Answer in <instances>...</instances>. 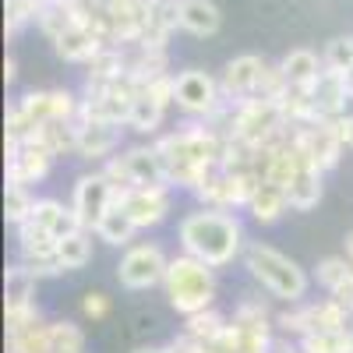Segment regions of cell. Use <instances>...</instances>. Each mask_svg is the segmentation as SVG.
<instances>
[{
	"mask_svg": "<svg viewBox=\"0 0 353 353\" xmlns=\"http://www.w3.org/2000/svg\"><path fill=\"white\" fill-rule=\"evenodd\" d=\"M36 141H43L53 156H68V152L78 149V124L74 121H46L39 128Z\"/></svg>",
	"mask_w": 353,
	"mask_h": 353,
	"instance_id": "83f0119b",
	"label": "cell"
},
{
	"mask_svg": "<svg viewBox=\"0 0 353 353\" xmlns=\"http://www.w3.org/2000/svg\"><path fill=\"white\" fill-rule=\"evenodd\" d=\"M121 145V124L106 121H81L78 124V156L81 159H106Z\"/></svg>",
	"mask_w": 353,
	"mask_h": 353,
	"instance_id": "2e32d148",
	"label": "cell"
},
{
	"mask_svg": "<svg viewBox=\"0 0 353 353\" xmlns=\"http://www.w3.org/2000/svg\"><path fill=\"white\" fill-rule=\"evenodd\" d=\"M85 68H88V74H85V96H92V92H103L106 85L121 81L128 74V53H124V46H106L96 61H88Z\"/></svg>",
	"mask_w": 353,
	"mask_h": 353,
	"instance_id": "ac0fdd59",
	"label": "cell"
},
{
	"mask_svg": "<svg viewBox=\"0 0 353 353\" xmlns=\"http://www.w3.org/2000/svg\"><path fill=\"white\" fill-rule=\"evenodd\" d=\"M325 68H332V71H339V74H346L350 68H353V36H339V39H332L329 46H325Z\"/></svg>",
	"mask_w": 353,
	"mask_h": 353,
	"instance_id": "e575fe53",
	"label": "cell"
},
{
	"mask_svg": "<svg viewBox=\"0 0 353 353\" xmlns=\"http://www.w3.org/2000/svg\"><path fill=\"white\" fill-rule=\"evenodd\" d=\"M350 318L353 314L329 297L321 304H311V332H339V329L350 325Z\"/></svg>",
	"mask_w": 353,
	"mask_h": 353,
	"instance_id": "1f68e13d",
	"label": "cell"
},
{
	"mask_svg": "<svg viewBox=\"0 0 353 353\" xmlns=\"http://www.w3.org/2000/svg\"><path fill=\"white\" fill-rule=\"evenodd\" d=\"M336 134H339V141H343V149H353V113H343V117H336Z\"/></svg>",
	"mask_w": 353,
	"mask_h": 353,
	"instance_id": "7bdbcfd3",
	"label": "cell"
},
{
	"mask_svg": "<svg viewBox=\"0 0 353 353\" xmlns=\"http://www.w3.org/2000/svg\"><path fill=\"white\" fill-rule=\"evenodd\" d=\"M279 68H283V74H286L290 85L311 88L321 78V71H325V61H318V53H311V50H290L283 61H279Z\"/></svg>",
	"mask_w": 353,
	"mask_h": 353,
	"instance_id": "603a6c76",
	"label": "cell"
},
{
	"mask_svg": "<svg viewBox=\"0 0 353 353\" xmlns=\"http://www.w3.org/2000/svg\"><path fill=\"white\" fill-rule=\"evenodd\" d=\"M233 321H241V325H269V307L261 301H244L233 314Z\"/></svg>",
	"mask_w": 353,
	"mask_h": 353,
	"instance_id": "ab89813d",
	"label": "cell"
},
{
	"mask_svg": "<svg viewBox=\"0 0 353 353\" xmlns=\"http://www.w3.org/2000/svg\"><path fill=\"white\" fill-rule=\"evenodd\" d=\"M106 46H110V43L99 39L92 28H85V25H74V28H68L64 36L53 39L57 57H61V61H68V64H88V61H96Z\"/></svg>",
	"mask_w": 353,
	"mask_h": 353,
	"instance_id": "9a60e30c",
	"label": "cell"
},
{
	"mask_svg": "<svg viewBox=\"0 0 353 353\" xmlns=\"http://www.w3.org/2000/svg\"><path fill=\"white\" fill-rule=\"evenodd\" d=\"M166 297H170V307L176 314H194V311H205L212 307L216 301V272L209 261H201L194 254H176L170 258V269H166Z\"/></svg>",
	"mask_w": 353,
	"mask_h": 353,
	"instance_id": "3957f363",
	"label": "cell"
},
{
	"mask_svg": "<svg viewBox=\"0 0 353 353\" xmlns=\"http://www.w3.org/2000/svg\"><path fill=\"white\" fill-rule=\"evenodd\" d=\"M350 332H353V318H350Z\"/></svg>",
	"mask_w": 353,
	"mask_h": 353,
	"instance_id": "c3c4849f",
	"label": "cell"
},
{
	"mask_svg": "<svg viewBox=\"0 0 353 353\" xmlns=\"http://www.w3.org/2000/svg\"><path fill=\"white\" fill-rule=\"evenodd\" d=\"M81 311H85V318L103 321L110 314V297H106V293H99V290H88L85 297H81Z\"/></svg>",
	"mask_w": 353,
	"mask_h": 353,
	"instance_id": "60d3db41",
	"label": "cell"
},
{
	"mask_svg": "<svg viewBox=\"0 0 353 353\" xmlns=\"http://www.w3.org/2000/svg\"><path fill=\"white\" fill-rule=\"evenodd\" d=\"M301 152V149H297ZM321 173L325 170H318L304 152H301V170H297V176L290 181V188H286V198H290V209L293 212H311V209H318V201H321Z\"/></svg>",
	"mask_w": 353,
	"mask_h": 353,
	"instance_id": "e0dca14e",
	"label": "cell"
},
{
	"mask_svg": "<svg viewBox=\"0 0 353 353\" xmlns=\"http://www.w3.org/2000/svg\"><path fill=\"white\" fill-rule=\"evenodd\" d=\"M223 329H226V318H223L216 307H205V311L184 314V332L194 336L198 343H212Z\"/></svg>",
	"mask_w": 353,
	"mask_h": 353,
	"instance_id": "4dcf8cb0",
	"label": "cell"
},
{
	"mask_svg": "<svg viewBox=\"0 0 353 353\" xmlns=\"http://www.w3.org/2000/svg\"><path fill=\"white\" fill-rule=\"evenodd\" d=\"M258 188H261L258 170H216L194 194L212 209H248Z\"/></svg>",
	"mask_w": 353,
	"mask_h": 353,
	"instance_id": "8992f818",
	"label": "cell"
},
{
	"mask_svg": "<svg viewBox=\"0 0 353 353\" xmlns=\"http://www.w3.org/2000/svg\"><path fill=\"white\" fill-rule=\"evenodd\" d=\"M18 78V64H14V57H8V61H4V81L11 85Z\"/></svg>",
	"mask_w": 353,
	"mask_h": 353,
	"instance_id": "ee69618b",
	"label": "cell"
},
{
	"mask_svg": "<svg viewBox=\"0 0 353 353\" xmlns=\"http://www.w3.org/2000/svg\"><path fill=\"white\" fill-rule=\"evenodd\" d=\"M50 346H53V353H85V332L78 325H71V321H53Z\"/></svg>",
	"mask_w": 353,
	"mask_h": 353,
	"instance_id": "836d02e7",
	"label": "cell"
},
{
	"mask_svg": "<svg viewBox=\"0 0 353 353\" xmlns=\"http://www.w3.org/2000/svg\"><path fill=\"white\" fill-rule=\"evenodd\" d=\"M64 209H68V205H61L57 198H36V209H32V223L53 233V226H57V219H61V212H64Z\"/></svg>",
	"mask_w": 353,
	"mask_h": 353,
	"instance_id": "f35d334b",
	"label": "cell"
},
{
	"mask_svg": "<svg viewBox=\"0 0 353 353\" xmlns=\"http://www.w3.org/2000/svg\"><path fill=\"white\" fill-rule=\"evenodd\" d=\"M18 106L25 110L28 121H36V124L53 121V103H50V92H25V96L18 99Z\"/></svg>",
	"mask_w": 353,
	"mask_h": 353,
	"instance_id": "8d00e7d4",
	"label": "cell"
},
{
	"mask_svg": "<svg viewBox=\"0 0 353 353\" xmlns=\"http://www.w3.org/2000/svg\"><path fill=\"white\" fill-rule=\"evenodd\" d=\"M314 92V103H318V113L325 117V121H336V117H343L346 110V99H350V88H346V78L332 68L321 71V78L311 85Z\"/></svg>",
	"mask_w": 353,
	"mask_h": 353,
	"instance_id": "ffe728a7",
	"label": "cell"
},
{
	"mask_svg": "<svg viewBox=\"0 0 353 353\" xmlns=\"http://www.w3.org/2000/svg\"><path fill=\"white\" fill-rule=\"evenodd\" d=\"M134 233H138V226H134V219L121 209V205H110L106 216L96 223V237H99L103 244H113V248L131 244V241H134Z\"/></svg>",
	"mask_w": 353,
	"mask_h": 353,
	"instance_id": "d4e9b609",
	"label": "cell"
},
{
	"mask_svg": "<svg viewBox=\"0 0 353 353\" xmlns=\"http://www.w3.org/2000/svg\"><path fill=\"white\" fill-rule=\"evenodd\" d=\"M293 145L318 166V170H332L339 166L343 156V141L336 134L332 121H314V124H293Z\"/></svg>",
	"mask_w": 353,
	"mask_h": 353,
	"instance_id": "30bf717a",
	"label": "cell"
},
{
	"mask_svg": "<svg viewBox=\"0 0 353 353\" xmlns=\"http://www.w3.org/2000/svg\"><path fill=\"white\" fill-rule=\"evenodd\" d=\"M53 159H57V156L46 149L43 141H28V145H21L18 159H11V163H8V184L28 188V184L46 181V173H50Z\"/></svg>",
	"mask_w": 353,
	"mask_h": 353,
	"instance_id": "5bb4252c",
	"label": "cell"
},
{
	"mask_svg": "<svg viewBox=\"0 0 353 353\" xmlns=\"http://www.w3.org/2000/svg\"><path fill=\"white\" fill-rule=\"evenodd\" d=\"M88 258H92V237H88V230H78V233H71V237H64L57 244V261H61L64 272L85 269Z\"/></svg>",
	"mask_w": 353,
	"mask_h": 353,
	"instance_id": "4316f807",
	"label": "cell"
},
{
	"mask_svg": "<svg viewBox=\"0 0 353 353\" xmlns=\"http://www.w3.org/2000/svg\"><path fill=\"white\" fill-rule=\"evenodd\" d=\"M170 188L173 184H149V188H117L113 191V205H121V209L134 219L138 230H149V226H159L166 216H170Z\"/></svg>",
	"mask_w": 353,
	"mask_h": 353,
	"instance_id": "ba28073f",
	"label": "cell"
},
{
	"mask_svg": "<svg viewBox=\"0 0 353 353\" xmlns=\"http://www.w3.org/2000/svg\"><path fill=\"white\" fill-rule=\"evenodd\" d=\"M32 209H36V198L28 194V188L8 184V191H4V219L11 226H21L25 219H32Z\"/></svg>",
	"mask_w": 353,
	"mask_h": 353,
	"instance_id": "d6a6232c",
	"label": "cell"
},
{
	"mask_svg": "<svg viewBox=\"0 0 353 353\" xmlns=\"http://www.w3.org/2000/svg\"><path fill=\"white\" fill-rule=\"evenodd\" d=\"M346 258H353V230L346 233Z\"/></svg>",
	"mask_w": 353,
	"mask_h": 353,
	"instance_id": "f6af8a7d",
	"label": "cell"
},
{
	"mask_svg": "<svg viewBox=\"0 0 353 353\" xmlns=\"http://www.w3.org/2000/svg\"><path fill=\"white\" fill-rule=\"evenodd\" d=\"M244 265L248 272L272 293V297L286 301V304H301L311 290L307 272L301 269L293 258H286L283 251L269 248V244H248L244 248Z\"/></svg>",
	"mask_w": 353,
	"mask_h": 353,
	"instance_id": "277c9868",
	"label": "cell"
},
{
	"mask_svg": "<svg viewBox=\"0 0 353 353\" xmlns=\"http://www.w3.org/2000/svg\"><path fill=\"white\" fill-rule=\"evenodd\" d=\"M92 4H106V0H92Z\"/></svg>",
	"mask_w": 353,
	"mask_h": 353,
	"instance_id": "7dc6e473",
	"label": "cell"
},
{
	"mask_svg": "<svg viewBox=\"0 0 353 353\" xmlns=\"http://www.w3.org/2000/svg\"><path fill=\"white\" fill-rule=\"evenodd\" d=\"M181 4V28L191 36H216L219 25H223V14L212 0H176Z\"/></svg>",
	"mask_w": 353,
	"mask_h": 353,
	"instance_id": "44dd1931",
	"label": "cell"
},
{
	"mask_svg": "<svg viewBox=\"0 0 353 353\" xmlns=\"http://www.w3.org/2000/svg\"><path fill=\"white\" fill-rule=\"evenodd\" d=\"M261 74H265V61L254 53H244V57H233V61L223 68V96L226 99H248V96H258V85H261Z\"/></svg>",
	"mask_w": 353,
	"mask_h": 353,
	"instance_id": "4fadbf2b",
	"label": "cell"
},
{
	"mask_svg": "<svg viewBox=\"0 0 353 353\" xmlns=\"http://www.w3.org/2000/svg\"><path fill=\"white\" fill-rule=\"evenodd\" d=\"M329 297H332L336 304H343V307L353 314V272H350L339 286H332V290H329Z\"/></svg>",
	"mask_w": 353,
	"mask_h": 353,
	"instance_id": "b9f144b4",
	"label": "cell"
},
{
	"mask_svg": "<svg viewBox=\"0 0 353 353\" xmlns=\"http://www.w3.org/2000/svg\"><path fill=\"white\" fill-rule=\"evenodd\" d=\"M159 74H170L166 46H134V53H128V78L134 81L138 92Z\"/></svg>",
	"mask_w": 353,
	"mask_h": 353,
	"instance_id": "d6986e66",
	"label": "cell"
},
{
	"mask_svg": "<svg viewBox=\"0 0 353 353\" xmlns=\"http://www.w3.org/2000/svg\"><path fill=\"white\" fill-rule=\"evenodd\" d=\"M350 265H353V258H350Z\"/></svg>",
	"mask_w": 353,
	"mask_h": 353,
	"instance_id": "681fc988",
	"label": "cell"
},
{
	"mask_svg": "<svg viewBox=\"0 0 353 353\" xmlns=\"http://www.w3.org/2000/svg\"><path fill=\"white\" fill-rule=\"evenodd\" d=\"M163 117H166V106L149 96V92H138L134 103H131V117H128V128L138 131V134H156L159 124H163Z\"/></svg>",
	"mask_w": 353,
	"mask_h": 353,
	"instance_id": "484cf974",
	"label": "cell"
},
{
	"mask_svg": "<svg viewBox=\"0 0 353 353\" xmlns=\"http://www.w3.org/2000/svg\"><path fill=\"white\" fill-rule=\"evenodd\" d=\"M134 353H166V346H163V350H156V346H145V350H134Z\"/></svg>",
	"mask_w": 353,
	"mask_h": 353,
	"instance_id": "bcb514c9",
	"label": "cell"
},
{
	"mask_svg": "<svg viewBox=\"0 0 353 353\" xmlns=\"http://www.w3.org/2000/svg\"><path fill=\"white\" fill-rule=\"evenodd\" d=\"M286 209H290L286 188L265 184V181H261V188L254 191V198H251V205H248V212H251L258 223H265V226H269V223H279Z\"/></svg>",
	"mask_w": 353,
	"mask_h": 353,
	"instance_id": "cb8c5ba5",
	"label": "cell"
},
{
	"mask_svg": "<svg viewBox=\"0 0 353 353\" xmlns=\"http://www.w3.org/2000/svg\"><path fill=\"white\" fill-rule=\"evenodd\" d=\"M113 181L106 173H85L74 181V198H71V209L78 212L85 230H96V223L106 216V209L113 205Z\"/></svg>",
	"mask_w": 353,
	"mask_h": 353,
	"instance_id": "7c38bea8",
	"label": "cell"
},
{
	"mask_svg": "<svg viewBox=\"0 0 353 353\" xmlns=\"http://www.w3.org/2000/svg\"><path fill=\"white\" fill-rule=\"evenodd\" d=\"M170 258L163 254L159 244H134L117 265V279L124 290H152L166 279Z\"/></svg>",
	"mask_w": 353,
	"mask_h": 353,
	"instance_id": "52a82bcc",
	"label": "cell"
},
{
	"mask_svg": "<svg viewBox=\"0 0 353 353\" xmlns=\"http://www.w3.org/2000/svg\"><path fill=\"white\" fill-rule=\"evenodd\" d=\"M43 8H46V0H4V32H8V39H14L25 25L39 21Z\"/></svg>",
	"mask_w": 353,
	"mask_h": 353,
	"instance_id": "f1b7e54d",
	"label": "cell"
},
{
	"mask_svg": "<svg viewBox=\"0 0 353 353\" xmlns=\"http://www.w3.org/2000/svg\"><path fill=\"white\" fill-rule=\"evenodd\" d=\"M181 248L201 261H209L212 269H223L244 248V226L237 216H230L226 209H212L205 205L198 212H188L181 219Z\"/></svg>",
	"mask_w": 353,
	"mask_h": 353,
	"instance_id": "7a4b0ae2",
	"label": "cell"
},
{
	"mask_svg": "<svg viewBox=\"0 0 353 353\" xmlns=\"http://www.w3.org/2000/svg\"><path fill=\"white\" fill-rule=\"evenodd\" d=\"M350 272H353V265H350V258H343V254H332V258H321V261H318V283L325 286V290L339 286Z\"/></svg>",
	"mask_w": 353,
	"mask_h": 353,
	"instance_id": "d590c367",
	"label": "cell"
},
{
	"mask_svg": "<svg viewBox=\"0 0 353 353\" xmlns=\"http://www.w3.org/2000/svg\"><path fill=\"white\" fill-rule=\"evenodd\" d=\"M156 149L166 163V181L173 188L198 191L209 176L219 170L223 156V134L212 131L209 124H184L181 131L163 134L156 141Z\"/></svg>",
	"mask_w": 353,
	"mask_h": 353,
	"instance_id": "6da1fadb",
	"label": "cell"
},
{
	"mask_svg": "<svg viewBox=\"0 0 353 353\" xmlns=\"http://www.w3.org/2000/svg\"><path fill=\"white\" fill-rule=\"evenodd\" d=\"M223 103V85L205 71H181L176 74V106L191 117H212Z\"/></svg>",
	"mask_w": 353,
	"mask_h": 353,
	"instance_id": "8fae6325",
	"label": "cell"
},
{
	"mask_svg": "<svg viewBox=\"0 0 353 353\" xmlns=\"http://www.w3.org/2000/svg\"><path fill=\"white\" fill-rule=\"evenodd\" d=\"M276 325L290 336H307L311 332V304H301V307H293V311H283L276 318Z\"/></svg>",
	"mask_w": 353,
	"mask_h": 353,
	"instance_id": "74e56055",
	"label": "cell"
},
{
	"mask_svg": "<svg viewBox=\"0 0 353 353\" xmlns=\"http://www.w3.org/2000/svg\"><path fill=\"white\" fill-rule=\"evenodd\" d=\"M36 283L39 276L28 269V265H11V269L4 272V311H18V307H28L36 304Z\"/></svg>",
	"mask_w": 353,
	"mask_h": 353,
	"instance_id": "7402d4cb",
	"label": "cell"
},
{
	"mask_svg": "<svg viewBox=\"0 0 353 353\" xmlns=\"http://www.w3.org/2000/svg\"><path fill=\"white\" fill-rule=\"evenodd\" d=\"M57 244H61V241H57L50 230L36 226L32 219H25V223L18 226V251H21V261H25L39 279L64 272L61 261H57Z\"/></svg>",
	"mask_w": 353,
	"mask_h": 353,
	"instance_id": "9c48e42d",
	"label": "cell"
},
{
	"mask_svg": "<svg viewBox=\"0 0 353 353\" xmlns=\"http://www.w3.org/2000/svg\"><path fill=\"white\" fill-rule=\"evenodd\" d=\"M301 350L304 353H353V332L350 325L339 332H307L301 336Z\"/></svg>",
	"mask_w": 353,
	"mask_h": 353,
	"instance_id": "f546056e",
	"label": "cell"
},
{
	"mask_svg": "<svg viewBox=\"0 0 353 353\" xmlns=\"http://www.w3.org/2000/svg\"><path fill=\"white\" fill-rule=\"evenodd\" d=\"M113 188H149V184H170L166 181V163L156 145H134L124 156H113L103 170Z\"/></svg>",
	"mask_w": 353,
	"mask_h": 353,
	"instance_id": "5b68a950",
	"label": "cell"
}]
</instances>
